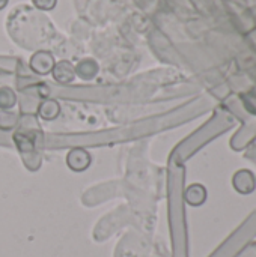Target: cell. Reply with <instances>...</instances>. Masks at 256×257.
Returning a JSON list of instances; mask_svg holds the SVG:
<instances>
[{
	"mask_svg": "<svg viewBox=\"0 0 256 257\" xmlns=\"http://www.w3.org/2000/svg\"><path fill=\"white\" fill-rule=\"evenodd\" d=\"M30 66L35 72L38 74H48L50 71H53L54 68V59L50 53L47 51H39L36 53L32 60H30Z\"/></svg>",
	"mask_w": 256,
	"mask_h": 257,
	"instance_id": "6da1fadb",
	"label": "cell"
},
{
	"mask_svg": "<svg viewBox=\"0 0 256 257\" xmlns=\"http://www.w3.org/2000/svg\"><path fill=\"white\" fill-rule=\"evenodd\" d=\"M53 75L59 83H69L75 77V68L68 60H62L57 65H54Z\"/></svg>",
	"mask_w": 256,
	"mask_h": 257,
	"instance_id": "7a4b0ae2",
	"label": "cell"
},
{
	"mask_svg": "<svg viewBox=\"0 0 256 257\" xmlns=\"http://www.w3.org/2000/svg\"><path fill=\"white\" fill-rule=\"evenodd\" d=\"M75 72H77L81 78L89 80V78L95 77V74L98 72V65H97L95 60H92V59H84V60H81V62L77 65Z\"/></svg>",
	"mask_w": 256,
	"mask_h": 257,
	"instance_id": "3957f363",
	"label": "cell"
},
{
	"mask_svg": "<svg viewBox=\"0 0 256 257\" xmlns=\"http://www.w3.org/2000/svg\"><path fill=\"white\" fill-rule=\"evenodd\" d=\"M14 104H15V93L8 87H2L0 89V107L8 108Z\"/></svg>",
	"mask_w": 256,
	"mask_h": 257,
	"instance_id": "277c9868",
	"label": "cell"
},
{
	"mask_svg": "<svg viewBox=\"0 0 256 257\" xmlns=\"http://www.w3.org/2000/svg\"><path fill=\"white\" fill-rule=\"evenodd\" d=\"M33 5L39 9H44V11H48V9H53L54 5H56V0H33Z\"/></svg>",
	"mask_w": 256,
	"mask_h": 257,
	"instance_id": "5b68a950",
	"label": "cell"
},
{
	"mask_svg": "<svg viewBox=\"0 0 256 257\" xmlns=\"http://www.w3.org/2000/svg\"><path fill=\"white\" fill-rule=\"evenodd\" d=\"M6 3H8V0H0V9H2V8H5V5H6Z\"/></svg>",
	"mask_w": 256,
	"mask_h": 257,
	"instance_id": "8992f818",
	"label": "cell"
}]
</instances>
